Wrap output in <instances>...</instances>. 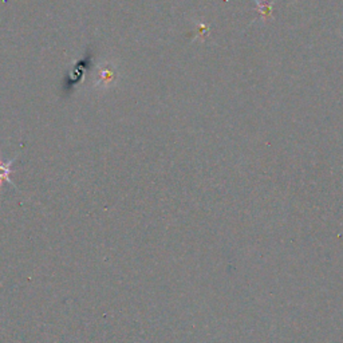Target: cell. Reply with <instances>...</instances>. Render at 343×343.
<instances>
[{"label":"cell","instance_id":"3","mask_svg":"<svg viewBox=\"0 0 343 343\" xmlns=\"http://www.w3.org/2000/svg\"><path fill=\"white\" fill-rule=\"evenodd\" d=\"M11 164H12V161H8L7 164L0 161V182L4 181V180L5 181L11 182V180H10Z\"/></svg>","mask_w":343,"mask_h":343},{"label":"cell","instance_id":"2","mask_svg":"<svg viewBox=\"0 0 343 343\" xmlns=\"http://www.w3.org/2000/svg\"><path fill=\"white\" fill-rule=\"evenodd\" d=\"M255 3L257 4V10H259L261 18L264 20L270 19L272 15V7H274V1L271 3H265V1H260V0H255Z\"/></svg>","mask_w":343,"mask_h":343},{"label":"cell","instance_id":"1","mask_svg":"<svg viewBox=\"0 0 343 343\" xmlns=\"http://www.w3.org/2000/svg\"><path fill=\"white\" fill-rule=\"evenodd\" d=\"M115 79H117V69L109 62L102 63L98 67V74L95 78V87H110L115 82Z\"/></svg>","mask_w":343,"mask_h":343},{"label":"cell","instance_id":"4","mask_svg":"<svg viewBox=\"0 0 343 343\" xmlns=\"http://www.w3.org/2000/svg\"><path fill=\"white\" fill-rule=\"evenodd\" d=\"M197 27H199V31H200V34H199V36H200L201 39H204V36H206V34L209 32V27L205 25H202V23H199V22H196Z\"/></svg>","mask_w":343,"mask_h":343}]
</instances>
